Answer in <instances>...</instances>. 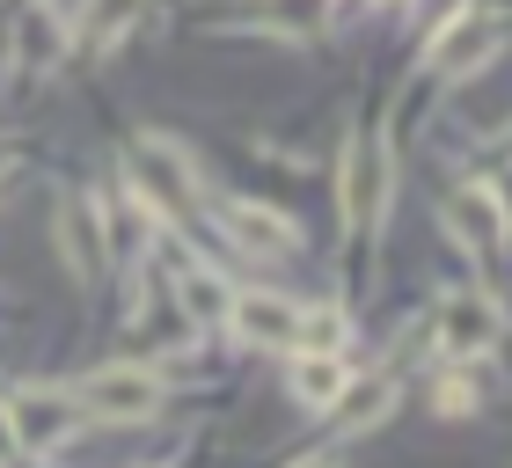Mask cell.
Wrapping results in <instances>:
<instances>
[{
	"label": "cell",
	"instance_id": "cell-6",
	"mask_svg": "<svg viewBox=\"0 0 512 468\" xmlns=\"http://www.w3.org/2000/svg\"><path fill=\"white\" fill-rule=\"evenodd\" d=\"M227 322H235V337L256 344V351H293L300 308L278 300V293H227Z\"/></svg>",
	"mask_w": 512,
	"mask_h": 468
},
{
	"label": "cell",
	"instance_id": "cell-3",
	"mask_svg": "<svg viewBox=\"0 0 512 468\" xmlns=\"http://www.w3.org/2000/svg\"><path fill=\"white\" fill-rule=\"evenodd\" d=\"M447 220H454V234H461V249H469V256L498 264V242H505V198H498V183H491V176L454 183Z\"/></svg>",
	"mask_w": 512,
	"mask_h": 468
},
{
	"label": "cell",
	"instance_id": "cell-18",
	"mask_svg": "<svg viewBox=\"0 0 512 468\" xmlns=\"http://www.w3.org/2000/svg\"><path fill=\"white\" fill-rule=\"evenodd\" d=\"M22 447H15V425H8V403H0V461H15Z\"/></svg>",
	"mask_w": 512,
	"mask_h": 468
},
{
	"label": "cell",
	"instance_id": "cell-15",
	"mask_svg": "<svg viewBox=\"0 0 512 468\" xmlns=\"http://www.w3.org/2000/svg\"><path fill=\"white\" fill-rule=\"evenodd\" d=\"M344 344V315L337 308H308L293 322V351H337Z\"/></svg>",
	"mask_w": 512,
	"mask_h": 468
},
{
	"label": "cell",
	"instance_id": "cell-17",
	"mask_svg": "<svg viewBox=\"0 0 512 468\" xmlns=\"http://www.w3.org/2000/svg\"><path fill=\"white\" fill-rule=\"evenodd\" d=\"M132 15H139V0H96V15H88V37H96L103 52H110V44L125 37V22H132Z\"/></svg>",
	"mask_w": 512,
	"mask_h": 468
},
{
	"label": "cell",
	"instance_id": "cell-2",
	"mask_svg": "<svg viewBox=\"0 0 512 468\" xmlns=\"http://www.w3.org/2000/svg\"><path fill=\"white\" fill-rule=\"evenodd\" d=\"M8 425H15V447L22 454H59L66 439L81 432V410L66 403L59 388H22L8 403Z\"/></svg>",
	"mask_w": 512,
	"mask_h": 468
},
{
	"label": "cell",
	"instance_id": "cell-11",
	"mask_svg": "<svg viewBox=\"0 0 512 468\" xmlns=\"http://www.w3.org/2000/svg\"><path fill=\"white\" fill-rule=\"evenodd\" d=\"M59 249L74 278H96L103 271V234H96V198H66L59 205Z\"/></svg>",
	"mask_w": 512,
	"mask_h": 468
},
{
	"label": "cell",
	"instance_id": "cell-1",
	"mask_svg": "<svg viewBox=\"0 0 512 468\" xmlns=\"http://www.w3.org/2000/svg\"><path fill=\"white\" fill-rule=\"evenodd\" d=\"M88 417H110V425H139V417H161V381L147 366H96L81 388Z\"/></svg>",
	"mask_w": 512,
	"mask_h": 468
},
{
	"label": "cell",
	"instance_id": "cell-9",
	"mask_svg": "<svg viewBox=\"0 0 512 468\" xmlns=\"http://www.w3.org/2000/svg\"><path fill=\"white\" fill-rule=\"evenodd\" d=\"M220 227L235 234L242 249H256V256L293 249V220H286V213H271V205H249V198H220Z\"/></svg>",
	"mask_w": 512,
	"mask_h": 468
},
{
	"label": "cell",
	"instance_id": "cell-10",
	"mask_svg": "<svg viewBox=\"0 0 512 468\" xmlns=\"http://www.w3.org/2000/svg\"><path fill=\"white\" fill-rule=\"evenodd\" d=\"M395 403V381L388 373H366V381H352L344 373V388L330 395V417H337V432H366V425H381Z\"/></svg>",
	"mask_w": 512,
	"mask_h": 468
},
{
	"label": "cell",
	"instance_id": "cell-7",
	"mask_svg": "<svg viewBox=\"0 0 512 468\" xmlns=\"http://www.w3.org/2000/svg\"><path fill=\"white\" fill-rule=\"evenodd\" d=\"M498 300L491 293H454L447 308H439V344L454 351V359H483V351L498 344Z\"/></svg>",
	"mask_w": 512,
	"mask_h": 468
},
{
	"label": "cell",
	"instance_id": "cell-8",
	"mask_svg": "<svg viewBox=\"0 0 512 468\" xmlns=\"http://www.w3.org/2000/svg\"><path fill=\"white\" fill-rule=\"evenodd\" d=\"M132 183L161 205V213H176V205L191 198V169H183V154L169 147V139H139L132 147Z\"/></svg>",
	"mask_w": 512,
	"mask_h": 468
},
{
	"label": "cell",
	"instance_id": "cell-12",
	"mask_svg": "<svg viewBox=\"0 0 512 468\" xmlns=\"http://www.w3.org/2000/svg\"><path fill=\"white\" fill-rule=\"evenodd\" d=\"M344 373H352V366H344L337 351H300V359H293V395L308 410H330V395L344 388Z\"/></svg>",
	"mask_w": 512,
	"mask_h": 468
},
{
	"label": "cell",
	"instance_id": "cell-16",
	"mask_svg": "<svg viewBox=\"0 0 512 468\" xmlns=\"http://www.w3.org/2000/svg\"><path fill=\"white\" fill-rule=\"evenodd\" d=\"M322 0H271V30H286V37H308V30H322Z\"/></svg>",
	"mask_w": 512,
	"mask_h": 468
},
{
	"label": "cell",
	"instance_id": "cell-13",
	"mask_svg": "<svg viewBox=\"0 0 512 468\" xmlns=\"http://www.w3.org/2000/svg\"><path fill=\"white\" fill-rule=\"evenodd\" d=\"M59 52H66V15L30 8L22 15V37H15V66H52Z\"/></svg>",
	"mask_w": 512,
	"mask_h": 468
},
{
	"label": "cell",
	"instance_id": "cell-14",
	"mask_svg": "<svg viewBox=\"0 0 512 468\" xmlns=\"http://www.w3.org/2000/svg\"><path fill=\"white\" fill-rule=\"evenodd\" d=\"M176 300H183V315H191V330H213V322H227V286H220L213 271H183Z\"/></svg>",
	"mask_w": 512,
	"mask_h": 468
},
{
	"label": "cell",
	"instance_id": "cell-5",
	"mask_svg": "<svg viewBox=\"0 0 512 468\" xmlns=\"http://www.w3.org/2000/svg\"><path fill=\"white\" fill-rule=\"evenodd\" d=\"M388 139H359L352 161H344V220H352L359 234L381 220V198H388Z\"/></svg>",
	"mask_w": 512,
	"mask_h": 468
},
{
	"label": "cell",
	"instance_id": "cell-4",
	"mask_svg": "<svg viewBox=\"0 0 512 468\" xmlns=\"http://www.w3.org/2000/svg\"><path fill=\"white\" fill-rule=\"evenodd\" d=\"M498 37H505L498 8H491V0H476V8H461L447 30L432 37V66H447V74H469V66L498 59Z\"/></svg>",
	"mask_w": 512,
	"mask_h": 468
}]
</instances>
